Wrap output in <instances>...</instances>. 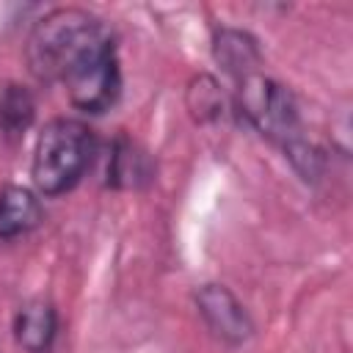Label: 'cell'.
I'll use <instances>...</instances> for the list:
<instances>
[{"label": "cell", "mask_w": 353, "mask_h": 353, "mask_svg": "<svg viewBox=\"0 0 353 353\" xmlns=\"http://www.w3.org/2000/svg\"><path fill=\"white\" fill-rule=\"evenodd\" d=\"M188 108H190L193 119H199V121L221 116L223 94H221L218 83L210 74H199V77L190 80V85H188Z\"/></svg>", "instance_id": "9"}, {"label": "cell", "mask_w": 353, "mask_h": 353, "mask_svg": "<svg viewBox=\"0 0 353 353\" xmlns=\"http://www.w3.org/2000/svg\"><path fill=\"white\" fill-rule=\"evenodd\" d=\"M199 314L204 317L207 328L226 345H243L254 334V323L243 303L232 295L223 284H204L196 292Z\"/></svg>", "instance_id": "4"}, {"label": "cell", "mask_w": 353, "mask_h": 353, "mask_svg": "<svg viewBox=\"0 0 353 353\" xmlns=\"http://www.w3.org/2000/svg\"><path fill=\"white\" fill-rule=\"evenodd\" d=\"M36 119V99L19 83H6L0 88V132L8 141H17L28 132Z\"/></svg>", "instance_id": "8"}, {"label": "cell", "mask_w": 353, "mask_h": 353, "mask_svg": "<svg viewBox=\"0 0 353 353\" xmlns=\"http://www.w3.org/2000/svg\"><path fill=\"white\" fill-rule=\"evenodd\" d=\"M97 154L94 130L77 119H52L39 132L30 176L44 196L72 190Z\"/></svg>", "instance_id": "3"}, {"label": "cell", "mask_w": 353, "mask_h": 353, "mask_svg": "<svg viewBox=\"0 0 353 353\" xmlns=\"http://www.w3.org/2000/svg\"><path fill=\"white\" fill-rule=\"evenodd\" d=\"M28 66L44 83H61L69 102L105 113L121 94L116 39L91 11L66 6L44 14L28 36Z\"/></svg>", "instance_id": "1"}, {"label": "cell", "mask_w": 353, "mask_h": 353, "mask_svg": "<svg viewBox=\"0 0 353 353\" xmlns=\"http://www.w3.org/2000/svg\"><path fill=\"white\" fill-rule=\"evenodd\" d=\"M237 83V110L281 152L290 157L295 171L303 179H317L323 174V154L303 138L298 105L292 94L276 83L273 77L262 74L259 69L243 74Z\"/></svg>", "instance_id": "2"}, {"label": "cell", "mask_w": 353, "mask_h": 353, "mask_svg": "<svg viewBox=\"0 0 353 353\" xmlns=\"http://www.w3.org/2000/svg\"><path fill=\"white\" fill-rule=\"evenodd\" d=\"M215 58L234 80L259 69V63H262L256 41L248 33L232 30V28H223L215 33Z\"/></svg>", "instance_id": "7"}, {"label": "cell", "mask_w": 353, "mask_h": 353, "mask_svg": "<svg viewBox=\"0 0 353 353\" xmlns=\"http://www.w3.org/2000/svg\"><path fill=\"white\" fill-rule=\"evenodd\" d=\"M141 163H143V157L132 149V143L116 141L113 154H110V160H108V185H116V188L132 185L135 176H143Z\"/></svg>", "instance_id": "10"}, {"label": "cell", "mask_w": 353, "mask_h": 353, "mask_svg": "<svg viewBox=\"0 0 353 353\" xmlns=\"http://www.w3.org/2000/svg\"><path fill=\"white\" fill-rule=\"evenodd\" d=\"M58 334V314L55 306L44 298H33L19 306L14 320L17 345L28 353H50Z\"/></svg>", "instance_id": "5"}, {"label": "cell", "mask_w": 353, "mask_h": 353, "mask_svg": "<svg viewBox=\"0 0 353 353\" xmlns=\"http://www.w3.org/2000/svg\"><path fill=\"white\" fill-rule=\"evenodd\" d=\"M41 223V204L33 190L6 185L0 190V240H17Z\"/></svg>", "instance_id": "6"}]
</instances>
